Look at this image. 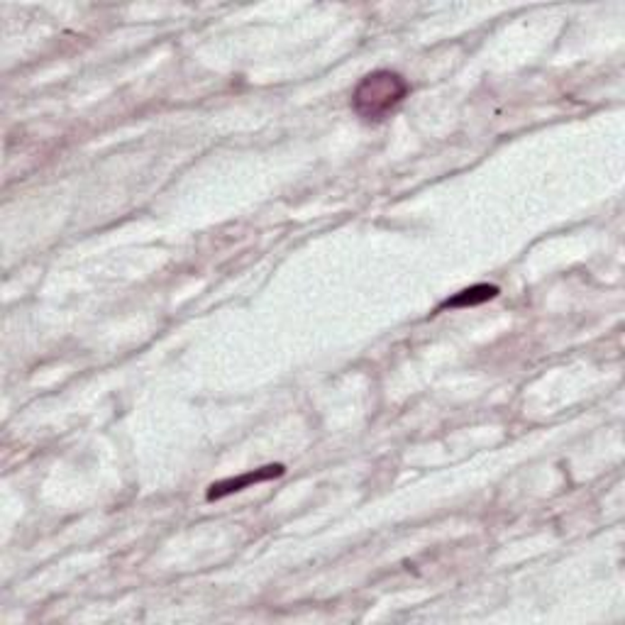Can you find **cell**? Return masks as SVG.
<instances>
[{
  "label": "cell",
  "mask_w": 625,
  "mask_h": 625,
  "mask_svg": "<svg viewBox=\"0 0 625 625\" xmlns=\"http://www.w3.org/2000/svg\"><path fill=\"white\" fill-rule=\"evenodd\" d=\"M281 474H284V467H281V464H272V467L257 469V471L242 474V477H238V479H225V481H220V484L210 486V491H208V501H215V499H222V496H230V494H235V491L247 489L249 484H257V481H266V479L281 477Z\"/></svg>",
  "instance_id": "cell-2"
},
{
  "label": "cell",
  "mask_w": 625,
  "mask_h": 625,
  "mask_svg": "<svg viewBox=\"0 0 625 625\" xmlns=\"http://www.w3.org/2000/svg\"><path fill=\"white\" fill-rule=\"evenodd\" d=\"M496 294H499V288L496 286H489V284H477V286L460 291L457 296L447 298V301L443 303V308H464V305L484 303V301H489V298H494Z\"/></svg>",
  "instance_id": "cell-3"
},
{
  "label": "cell",
  "mask_w": 625,
  "mask_h": 625,
  "mask_svg": "<svg viewBox=\"0 0 625 625\" xmlns=\"http://www.w3.org/2000/svg\"><path fill=\"white\" fill-rule=\"evenodd\" d=\"M406 93H408V83L404 81V76L394 74V71H374V74L364 76L359 86L354 89L352 106L364 120L378 123L401 106Z\"/></svg>",
  "instance_id": "cell-1"
}]
</instances>
